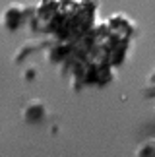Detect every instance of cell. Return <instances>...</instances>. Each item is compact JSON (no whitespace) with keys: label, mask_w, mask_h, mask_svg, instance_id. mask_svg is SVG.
<instances>
[{"label":"cell","mask_w":155,"mask_h":157,"mask_svg":"<svg viewBox=\"0 0 155 157\" xmlns=\"http://www.w3.org/2000/svg\"><path fill=\"white\" fill-rule=\"evenodd\" d=\"M27 20V8L21 4H10L8 8L2 12V17H0V21H2V25L8 29V31H16L20 25H23Z\"/></svg>","instance_id":"6da1fadb"},{"label":"cell","mask_w":155,"mask_h":157,"mask_svg":"<svg viewBox=\"0 0 155 157\" xmlns=\"http://www.w3.org/2000/svg\"><path fill=\"white\" fill-rule=\"evenodd\" d=\"M21 117L25 122H41L45 117H47V107L43 101H39V99H33V101H29V103L23 107V111H21Z\"/></svg>","instance_id":"7a4b0ae2"},{"label":"cell","mask_w":155,"mask_h":157,"mask_svg":"<svg viewBox=\"0 0 155 157\" xmlns=\"http://www.w3.org/2000/svg\"><path fill=\"white\" fill-rule=\"evenodd\" d=\"M138 157H155V140L142 144V147L138 149Z\"/></svg>","instance_id":"3957f363"},{"label":"cell","mask_w":155,"mask_h":157,"mask_svg":"<svg viewBox=\"0 0 155 157\" xmlns=\"http://www.w3.org/2000/svg\"><path fill=\"white\" fill-rule=\"evenodd\" d=\"M151 83H153V86H155V72H153V74H151Z\"/></svg>","instance_id":"277c9868"}]
</instances>
